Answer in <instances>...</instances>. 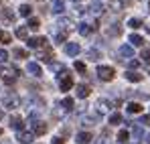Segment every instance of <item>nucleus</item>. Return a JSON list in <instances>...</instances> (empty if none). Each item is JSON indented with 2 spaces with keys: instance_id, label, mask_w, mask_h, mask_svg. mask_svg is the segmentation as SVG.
<instances>
[{
  "instance_id": "f257e3e1",
  "label": "nucleus",
  "mask_w": 150,
  "mask_h": 144,
  "mask_svg": "<svg viewBox=\"0 0 150 144\" xmlns=\"http://www.w3.org/2000/svg\"><path fill=\"white\" fill-rule=\"evenodd\" d=\"M98 75H100L101 81H112L114 75H116V71H114V67H110V65H100V67H98Z\"/></svg>"
},
{
  "instance_id": "f03ea898",
  "label": "nucleus",
  "mask_w": 150,
  "mask_h": 144,
  "mask_svg": "<svg viewBox=\"0 0 150 144\" xmlns=\"http://www.w3.org/2000/svg\"><path fill=\"white\" fill-rule=\"evenodd\" d=\"M59 87H61V92H69L73 87V79H71V75H67V71H61L59 75Z\"/></svg>"
},
{
  "instance_id": "7ed1b4c3",
  "label": "nucleus",
  "mask_w": 150,
  "mask_h": 144,
  "mask_svg": "<svg viewBox=\"0 0 150 144\" xmlns=\"http://www.w3.org/2000/svg\"><path fill=\"white\" fill-rule=\"evenodd\" d=\"M26 43H28L30 49H41V47L47 45V39H45V37H33V39H28Z\"/></svg>"
},
{
  "instance_id": "20e7f679",
  "label": "nucleus",
  "mask_w": 150,
  "mask_h": 144,
  "mask_svg": "<svg viewBox=\"0 0 150 144\" xmlns=\"http://www.w3.org/2000/svg\"><path fill=\"white\" fill-rule=\"evenodd\" d=\"M33 136H35L33 132H25V130H23V132H18L16 140H18L21 144H30V142H33Z\"/></svg>"
},
{
  "instance_id": "39448f33",
  "label": "nucleus",
  "mask_w": 150,
  "mask_h": 144,
  "mask_svg": "<svg viewBox=\"0 0 150 144\" xmlns=\"http://www.w3.org/2000/svg\"><path fill=\"white\" fill-rule=\"evenodd\" d=\"M10 128H14V130H18V132H23V128H25L23 118H21V116H10Z\"/></svg>"
},
{
  "instance_id": "423d86ee",
  "label": "nucleus",
  "mask_w": 150,
  "mask_h": 144,
  "mask_svg": "<svg viewBox=\"0 0 150 144\" xmlns=\"http://www.w3.org/2000/svg\"><path fill=\"white\" fill-rule=\"evenodd\" d=\"M79 51H81V47H79L77 43H67V45H65V53H67L69 57H75V55H79Z\"/></svg>"
},
{
  "instance_id": "0eeeda50",
  "label": "nucleus",
  "mask_w": 150,
  "mask_h": 144,
  "mask_svg": "<svg viewBox=\"0 0 150 144\" xmlns=\"http://www.w3.org/2000/svg\"><path fill=\"white\" fill-rule=\"evenodd\" d=\"M118 55L120 57H134V47L132 45H122L118 49Z\"/></svg>"
},
{
  "instance_id": "6e6552de",
  "label": "nucleus",
  "mask_w": 150,
  "mask_h": 144,
  "mask_svg": "<svg viewBox=\"0 0 150 144\" xmlns=\"http://www.w3.org/2000/svg\"><path fill=\"white\" fill-rule=\"evenodd\" d=\"M103 10H105V6L101 4L100 0H96V2H91V4H89V12H91V14H101Z\"/></svg>"
},
{
  "instance_id": "1a4fd4ad",
  "label": "nucleus",
  "mask_w": 150,
  "mask_h": 144,
  "mask_svg": "<svg viewBox=\"0 0 150 144\" xmlns=\"http://www.w3.org/2000/svg\"><path fill=\"white\" fill-rule=\"evenodd\" d=\"M45 132H47V124H45V122H35V124H33V134L41 136V134H45Z\"/></svg>"
},
{
  "instance_id": "9d476101",
  "label": "nucleus",
  "mask_w": 150,
  "mask_h": 144,
  "mask_svg": "<svg viewBox=\"0 0 150 144\" xmlns=\"http://www.w3.org/2000/svg\"><path fill=\"white\" fill-rule=\"evenodd\" d=\"M26 71L30 73V75H35V77H39V75L43 73V69H41V65H39V63H35V61H33V63H28V65H26Z\"/></svg>"
},
{
  "instance_id": "9b49d317",
  "label": "nucleus",
  "mask_w": 150,
  "mask_h": 144,
  "mask_svg": "<svg viewBox=\"0 0 150 144\" xmlns=\"http://www.w3.org/2000/svg\"><path fill=\"white\" fill-rule=\"evenodd\" d=\"M18 104H21L18 96H8L4 99V108H18Z\"/></svg>"
},
{
  "instance_id": "f8f14e48",
  "label": "nucleus",
  "mask_w": 150,
  "mask_h": 144,
  "mask_svg": "<svg viewBox=\"0 0 150 144\" xmlns=\"http://www.w3.org/2000/svg\"><path fill=\"white\" fill-rule=\"evenodd\" d=\"M96 26H91V24H87V23H81L79 26H77V31H79V35H83V37H87L91 31H93Z\"/></svg>"
},
{
  "instance_id": "ddd939ff",
  "label": "nucleus",
  "mask_w": 150,
  "mask_h": 144,
  "mask_svg": "<svg viewBox=\"0 0 150 144\" xmlns=\"http://www.w3.org/2000/svg\"><path fill=\"white\" fill-rule=\"evenodd\" d=\"M89 92H91L89 85H85V83H79V85H77V97H87Z\"/></svg>"
},
{
  "instance_id": "4468645a",
  "label": "nucleus",
  "mask_w": 150,
  "mask_h": 144,
  "mask_svg": "<svg viewBox=\"0 0 150 144\" xmlns=\"http://www.w3.org/2000/svg\"><path fill=\"white\" fill-rule=\"evenodd\" d=\"M65 10V2L63 0H53V12L55 14H63Z\"/></svg>"
},
{
  "instance_id": "2eb2a0df",
  "label": "nucleus",
  "mask_w": 150,
  "mask_h": 144,
  "mask_svg": "<svg viewBox=\"0 0 150 144\" xmlns=\"http://www.w3.org/2000/svg\"><path fill=\"white\" fill-rule=\"evenodd\" d=\"M85 57H87L89 61H100V59H101V53L98 51V49H89V51L85 53Z\"/></svg>"
},
{
  "instance_id": "dca6fc26",
  "label": "nucleus",
  "mask_w": 150,
  "mask_h": 144,
  "mask_svg": "<svg viewBox=\"0 0 150 144\" xmlns=\"http://www.w3.org/2000/svg\"><path fill=\"white\" fill-rule=\"evenodd\" d=\"M57 26H61V28H65V31H71V28H73V21H71V18H59Z\"/></svg>"
},
{
  "instance_id": "f3484780",
  "label": "nucleus",
  "mask_w": 150,
  "mask_h": 144,
  "mask_svg": "<svg viewBox=\"0 0 150 144\" xmlns=\"http://www.w3.org/2000/svg\"><path fill=\"white\" fill-rule=\"evenodd\" d=\"M77 142H79V144L91 142V134H89V132H79V134H77Z\"/></svg>"
},
{
  "instance_id": "a211bd4d",
  "label": "nucleus",
  "mask_w": 150,
  "mask_h": 144,
  "mask_svg": "<svg viewBox=\"0 0 150 144\" xmlns=\"http://www.w3.org/2000/svg\"><path fill=\"white\" fill-rule=\"evenodd\" d=\"M130 43H132V47H140L142 43H144V37H140V35H130Z\"/></svg>"
},
{
  "instance_id": "6ab92c4d",
  "label": "nucleus",
  "mask_w": 150,
  "mask_h": 144,
  "mask_svg": "<svg viewBox=\"0 0 150 144\" xmlns=\"http://www.w3.org/2000/svg\"><path fill=\"white\" fill-rule=\"evenodd\" d=\"M126 110H128V114H140V112H142V106H140V104H134V101H130Z\"/></svg>"
},
{
  "instance_id": "aec40b11",
  "label": "nucleus",
  "mask_w": 150,
  "mask_h": 144,
  "mask_svg": "<svg viewBox=\"0 0 150 144\" xmlns=\"http://www.w3.org/2000/svg\"><path fill=\"white\" fill-rule=\"evenodd\" d=\"M112 140H110V130H103L100 134V138H98V142L96 144H110Z\"/></svg>"
},
{
  "instance_id": "412c9836",
  "label": "nucleus",
  "mask_w": 150,
  "mask_h": 144,
  "mask_svg": "<svg viewBox=\"0 0 150 144\" xmlns=\"http://www.w3.org/2000/svg\"><path fill=\"white\" fill-rule=\"evenodd\" d=\"M126 79H128V81H136V83H138V81H142V75H140V73H136V71H128V73H126Z\"/></svg>"
},
{
  "instance_id": "4be33fe9",
  "label": "nucleus",
  "mask_w": 150,
  "mask_h": 144,
  "mask_svg": "<svg viewBox=\"0 0 150 144\" xmlns=\"http://www.w3.org/2000/svg\"><path fill=\"white\" fill-rule=\"evenodd\" d=\"M100 122V116H85L83 118V126H93Z\"/></svg>"
},
{
  "instance_id": "5701e85b",
  "label": "nucleus",
  "mask_w": 150,
  "mask_h": 144,
  "mask_svg": "<svg viewBox=\"0 0 150 144\" xmlns=\"http://www.w3.org/2000/svg\"><path fill=\"white\" fill-rule=\"evenodd\" d=\"M142 136H144L142 128H140V126H134V128H132V138H134V140H140Z\"/></svg>"
},
{
  "instance_id": "b1692460",
  "label": "nucleus",
  "mask_w": 150,
  "mask_h": 144,
  "mask_svg": "<svg viewBox=\"0 0 150 144\" xmlns=\"http://www.w3.org/2000/svg\"><path fill=\"white\" fill-rule=\"evenodd\" d=\"M12 55H14L16 59H26V57H28V53H26L25 49H12Z\"/></svg>"
},
{
  "instance_id": "393cba45",
  "label": "nucleus",
  "mask_w": 150,
  "mask_h": 144,
  "mask_svg": "<svg viewBox=\"0 0 150 144\" xmlns=\"http://www.w3.org/2000/svg\"><path fill=\"white\" fill-rule=\"evenodd\" d=\"M30 12H33V8H30L28 4H23V6L18 8V14H21V16H30Z\"/></svg>"
},
{
  "instance_id": "a878e982",
  "label": "nucleus",
  "mask_w": 150,
  "mask_h": 144,
  "mask_svg": "<svg viewBox=\"0 0 150 144\" xmlns=\"http://www.w3.org/2000/svg\"><path fill=\"white\" fill-rule=\"evenodd\" d=\"M39 26H41L39 18H28V24H26V28H30V31H39Z\"/></svg>"
},
{
  "instance_id": "bb28decb",
  "label": "nucleus",
  "mask_w": 150,
  "mask_h": 144,
  "mask_svg": "<svg viewBox=\"0 0 150 144\" xmlns=\"http://www.w3.org/2000/svg\"><path fill=\"white\" fill-rule=\"evenodd\" d=\"M16 37H18V39H26V37H28V28H26V26H18V28H16Z\"/></svg>"
},
{
  "instance_id": "cd10ccee",
  "label": "nucleus",
  "mask_w": 150,
  "mask_h": 144,
  "mask_svg": "<svg viewBox=\"0 0 150 144\" xmlns=\"http://www.w3.org/2000/svg\"><path fill=\"white\" fill-rule=\"evenodd\" d=\"M61 106H63V110L69 112V110H73V99H71V97H65V99L61 101Z\"/></svg>"
},
{
  "instance_id": "c85d7f7f",
  "label": "nucleus",
  "mask_w": 150,
  "mask_h": 144,
  "mask_svg": "<svg viewBox=\"0 0 150 144\" xmlns=\"http://www.w3.org/2000/svg\"><path fill=\"white\" fill-rule=\"evenodd\" d=\"M120 122H122V116H120L118 112H114V114L110 116V124H114V126H118Z\"/></svg>"
},
{
  "instance_id": "c756f323",
  "label": "nucleus",
  "mask_w": 150,
  "mask_h": 144,
  "mask_svg": "<svg viewBox=\"0 0 150 144\" xmlns=\"http://www.w3.org/2000/svg\"><path fill=\"white\" fill-rule=\"evenodd\" d=\"M128 26H132V28L136 31V28L142 26V21H140V18H130V21H128Z\"/></svg>"
},
{
  "instance_id": "7c9ffc66",
  "label": "nucleus",
  "mask_w": 150,
  "mask_h": 144,
  "mask_svg": "<svg viewBox=\"0 0 150 144\" xmlns=\"http://www.w3.org/2000/svg\"><path fill=\"white\" fill-rule=\"evenodd\" d=\"M10 41H12V37L6 31H0V43H10Z\"/></svg>"
},
{
  "instance_id": "2f4dec72",
  "label": "nucleus",
  "mask_w": 150,
  "mask_h": 144,
  "mask_svg": "<svg viewBox=\"0 0 150 144\" xmlns=\"http://www.w3.org/2000/svg\"><path fill=\"white\" fill-rule=\"evenodd\" d=\"M51 57H53V51H51V49H45V51L41 53V59H43V61H51Z\"/></svg>"
},
{
  "instance_id": "473e14b6",
  "label": "nucleus",
  "mask_w": 150,
  "mask_h": 144,
  "mask_svg": "<svg viewBox=\"0 0 150 144\" xmlns=\"http://www.w3.org/2000/svg\"><path fill=\"white\" fill-rule=\"evenodd\" d=\"M98 106H100V112L103 114V112H108V106H110V101H108V99H100V104H98Z\"/></svg>"
},
{
  "instance_id": "72a5a7b5",
  "label": "nucleus",
  "mask_w": 150,
  "mask_h": 144,
  "mask_svg": "<svg viewBox=\"0 0 150 144\" xmlns=\"http://www.w3.org/2000/svg\"><path fill=\"white\" fill-rule=\"evenodd\" d=\"M126 140H128V132H126V130H120V132H118V142L124 144Z\"/></svg>"
},
{
  "instance_id": "f704fd0d",
  "label": "nucleus",
  "mask_w": 150,
  "mask_h": 144,
  "mask_svg": "<svg viewBox=\"0 0 150 144\" xmlns=\"http://www.w3.org/2000/svg\"><path fill=\"white\" fill-rule=\"evenodd\" d=\"M65 39H67V35H65V33H57V37H55V41H57V43H65Z\"/></svg>"
},
{
  "instance_id": "c9c22d12",
  "label": "nucleus",
  "mask_w": 150,
  "mask_h": 144,
  "mask_svg": "<svg viewBox=\"0 0 150 144\" xmlns=\"http://www.w3.org/2000/svg\"><path fill=\"white\" fill-rule=\"evenodd\" d=\"M14 81H16V77H14V75H6V77H4V83H6V85H12Z\"/></svg>"
},
{
  "instance_id": "e433bc0d",
  "label": "nucleus",
  "mask_w": 150,
  "mask_h": 144,
  "mask_svg": "<svg viewBox=\"0 0 150 144\" xmlns=\"http://www.w3.org/2000/svg\"><path fill=\"white\" fill-rule=\"evenodd\" d=\"M6 61H8V53L4 49H0V63H6Z\"/></svg>"
},
{
  "instance_id": "4c0bfd02",
  "label": "nucleus",
  "mask_w": 150,
  "mask_h": 144,
  "mask_svg": "<svg viewBox=\"0 0 150 144\" xmlns=\"http://www.w3.org/2000/svg\"><path fill=\"white\" fill-rule=\"evenodd\" d=\"M142 59L146 63H150V49H142Z\"/></svg>"
},
{
  "instance_id": "58836bf2",
  "label": "nucleus",
  "mask_w": 150,
  "mask_h": 144,
  "mask_svg": "<svg viewBox=\"0 0 150 144\" xmlns=\"http://www.w3.org/2000/svg\"><path fill=\"white\" fill-rule=\"evenodd\" d=\"M75 69H77L79 73H85V63H81V61H77V63H75Z\"/></svg>"
},
{
  "instance_id": "ea45409f",
  "label": "nucleus",
  "mask_w": 150,
  "mask_h": 144,
  "mask_svg": "<svg viewBox=\"0 0 150 144\" xmlns=\"http://www.w3.org/2000/svg\"><path fill=\"white\" fill-rule=\"evenodd\" d=\"M108 33H110V35H120V33H122V28H120V26L116 28V24H114V26H112V28H110Z\"/></svg>"
},
{
  "instance_id": "a19ab883",
  "label": "nucleus",
  "mask_w": 150,
  "mask_h": 144,
  "mask_svg": "<svg viewBox=\"0 0 150 144\" xmlns=\"http://www.w3.org/2000/svg\"><path fill=\"white\" fill-rule=\"evenodd\" d=\"M128 67H130V69H138V67H140V61H136V59H134V61H130V63H128Z\"/></svg>"
},
{
  "instance_id": "79ce46f5",
  "label": "nucleus",
  "mask_w": 150,
  "mask_h": 144,
  "mask_svg": "<svg viewBox=\"0 0 150 144\" xmlns=\"http://www.w3.org/2000/svg\"><path fill=\"white\" fill-rule=\"evenodd\" d=\"M4 16H6V18H8V21H14V14H12V12H10V10H8V8H6V10H4Z\"/></svg>"
},
{
  "instance_id": "37998d69",
  "label": "nucleus",
  "mask_w": 150,
  "mask_h": 144,
  "mask_svg": "<svg viewBox=\"0 0 150 144\" xmlns=\"http://www.w3.org/2000/svg\"><path fill=\"white\" fill-rule=\"evenodd\" d=\"M140 124H148L150 126V114L148 116H142V118H140Z\"/></svg>"
},
{
  "instance_id": "c03bdc74",
  "label": "nucleus",
  "mask_w": 150,
  "mask_h": 144,
  "mask_svg": "<svg viewBox=\"0 0 150 144\" xmlns=\"http://www.w3.org/2000/svg\"><path fill=\"white\" fill-rule=\"evenodd\" d=\"M112 6H114V8H120V6H124V2H122V0H114Z\"/></svg>"
},
{
  "instance_id": "a18cd8bd",
  "label": "nucleus",
  "mask_w": 150,
  "mask_h": 144,
  "mask_svg": "<svg viewBox=\"0 0 150 144\" xmlns=\"http://www.w3.org/2000/svg\"><path fill=\"white\" fill-rule=\"evenodd\" d=\"M51 144H65V140L61 138V136H57V138H53V142Z\"/></svg>"
},
{
  "instance_id": "49530a36",
  "label": "nucleus",
  "mask_w": 150,
  "mask_h": 144,
  "mask_svg": "<svg viewBox=\"0 0 150 144\" xmlns=\"http://www.w3.org/2000/svg\"><path fill=\"white\" fill-rule=\"evenodd\" d=\"M146 144H150V132L146 134Z\"/></svg>"
},
{
  "instance_id": "de8ad7c7",
  "label": "nucleus",
  "mask_w": 150,
  "mask_h": 144,
  "mask_svg": "<svg viewBox=\"0 0 150 144\" xmlns=\"http://www.w3.org/2000/svg\"><path fill=\"white\" fill-rule=\"evenodd\" d=\"M0 136H2V128H0Z\"/></svg>"
},
{
  "instance_id": "09e8293b",
  "label": "nucleus",
  "mask_w": 150,
  "mask_h": 144,
  "mask_svg": "<svg viewBox=\"0 0 150 144\" xmlns=\"http://www.w3.org/2000/svg\"><path fill=\"white\" fill-rule=\"evenodd\" d=\"M148 10H150V2H148Z\"/></svg>"
},
{
  "instance_id": "8fccbe9b",
  "label": "nucleus",
  "mask_w": 150,
  "mask_h": 144,
  "mask_svg": "<svg viewBox=\"0 0 150 144\" xmlns=\"http://www.w3.org/2000/svg\"><path fill=\"white\" fill-rule=\"evenodd\" d=\"M0 118H2V112H0Z\"/></svg>"
},
{
  "instance_id": "3c124183",
  "label": "nucleus",
  "mask_w": 150,
  "mask_h": 144,
  "mask_svg": "<svg viewBox=\"0 0 150 144\" xmlns=\"http://www.w3.org/2000/svg\"><path fill=\"white\" fill-rule=\"evenodd\" d=\"M0 75H2V69H0Z\"/></svg>"
},
{
  "instance_id": "603ef678",
  "label": "nucleus",
  "mask_w": 150,
  "mask_h": 144,
  "mask_svg": "<svg viewBox=\"0 0 150 144\" xmlns=\"http://www.w3.org/2000/svg\"><path fill=\"white\" fill-rule=\"evenodd\" d=\"M73 2H79V0H73Z\"/></svg>"
}]
</instances>
